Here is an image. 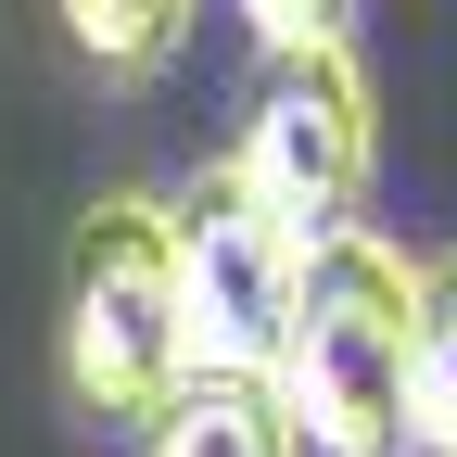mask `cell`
Masks as SVG:
<instances>
[{"mask_svg":"<svg viewBox=\"0 0 457 457\" xmlns=\"http://www.w3.org/2000/svg\"><path fill=\"white\" fill-rule=\"evenodd\" d=\"M407 369H420V254L369 216L318 228L293 330H279V394H293L305 445L318 457H407L420 445Z\"/></svg>","mask_w":457,"mask_h":457,"instance_id":"obj_1","label":"cell"},{"mask_svg":"<svg viewBox=\"0 0 457 457\" xmlns=\"http://www.w3.org/2000/svg\"><path fill=\"white\" fill-rule=\"evenodd\" d=\"M64 407L102 432H140L165 394H179L191 356V293H179V228H165V191H102L64 242Z\"/></svg>","mask_w":457,"mask_h":457,"instance_id":"obj_2","label":"cell"},{"mask_svg":"<svg viewBox=\"0 0 457 457\" xmlns=\"http://www.w3.org/2000/svg\"><path fill=\"white\" fill-rule=\"evenodd\" d=\"M165 228H179V293H191V356L204 369H279V330H293L305 254L318 228L279 216L242 153H204L179 191H165Z\"/></svg>","mask_w":457,"mask_h":457,"instance_id":"obj_3","label":"cell"},{"mask_svg":"<svg viewBox=\"0 0 457 457\" xmlns=\"http://www.w3.org/2000/svg\"><path fill=\"white\" fill-rule=\"evenodd\" d=\"M242 179L305 216V228H343L381 179V89L356 64V38H279L254 51V89H242Z\"/></svg>","mask_w":457,"mask_h":457,"instance_id":"obj_4","label":"cell"},{"mask_svg":"<svg viewBox=\"0 0 457 457\" xmlns=\"http://www.w3.org/2000/svg\"><path fill=\"white\" fill-rule=\"evenodd\" d=\"M140 457H305V420L279 394V369H191L140 420Z\"/></svg>","mask_w":457,"mask_h":457,"instance_id":"obj_5","label":"cell"},{"mask_svg":"<svg viewBox=\"0 0 457 457\" xmlns=\"http://www.w3.org/2000/svg\"><path fill=\"white\" fill-rule=\"evenodd\" d=\"M191 13H204V0H51L64 51H77L102 89H153V77L191 51Z\"/></svg>","mask_w":457,"mask_h":457,"instance_id":"obj_6","label":"cell"},{"mask_svg":"<svg viewBox=\"0 0 457 457\" xmlns=\"http://www.w3.org/2000/svg\"><path fill=\"white\" fill-rule=\"evenodd\" d=\"M420 445H457V242L420 254V369H407Z\"/></svg>","mask_w":457,"mask_h":457,"instance_id":"obj_7","label":"cell"},{"mask_svg":"<svg viewBox=\"0 0 457 457\" xmlns=\"http://www.w3.org/2000/svg\"><path fill=\"white\" fill-rule=\"evenodd\" d=\"M228 13L254 26V51H279V38H356V0H228Z\"/></svg>","mask_w":457,"mask_h":457,"instance_id":"obj_8","label":"cell"},{"mask_svg":"<svg viewBox=\"0 0 457 457\" xmlns=\"http://www.w3.org/2000/svg\"><path fill=\"white\" fill-rule=\"evenodd\" d=\"M432 457H457V445H432Z\"/></svg>","mask_w":457,"mask_h":457,"instance_id":"obj_9","label":"cell"}]
</instances>
